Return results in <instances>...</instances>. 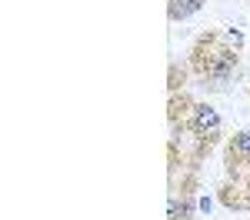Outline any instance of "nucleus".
<instances>
[{
    "mask_svg": "<svg viewBox=\"0 0 250 220\" xmlns=\"http://www.w3.org/2000/svg\"><path fill=\"white\" fill-rule=\"evenodd\" d=\"M207 0H167V17L177 23V20H187V17H193L200 7H204Z\"/></svg>",
    "mask_w": 250,
    "mask_h": 220,
    "instance_id": "3",
    "label": "nucleus"
},
{
    "mask_svg": "<svg viewBox=\"0 0 250 220\" xmlns=\"http://www.w3.org/2000/svg\"><path fill=\"white\" fill-rule=\"evenodd\" d=\"M190 217H193V197L190 194H184L180 200L170 197V220H190Z\"/></svg>",
    "mask_w": 250,
    "mask_h": 220,
    "instance_id": "5",
    "label": "nucleus"
},
{
    "mask_svg": "<svg viewBox=\"0 0 250 220\" xmlns=\"http://www.w3.org/2000/svg\"><path fill=\"white\" fill-rule=\"evenodd\" d=\"M190 127H193V134L197 137H207L213 140L217 134H220V114L213 110L210 103H193V110H190Z\"/></svg>",
    "mask_w": 250,
    "mask_h": 220,
    "instance_id": "2",
    "label": "nucleus"
},
{
    "mask_svg": "<svg viewBox=\"0 0 250 220\" xmlns=\"http://www.w3.org/2000/svg\"><path fill=\"white\" fill-rule=\"evenodd\" d=\"M247 3H250V0H247Z\"/></svg>",
    "mask_w": 250,
    "mask_h": 220,
    "instance_id": "7",
    "label": "nucleus"
},
{
    "mask_svg": "<svg viewBox=\"0 0 250 220\" xmlns=\"http://www.w3.org/2000/svg\"><path fill=\"white\" fill-rule=\"evenodd\" d=\"M230 163L237 160V163H244V167H250V130H240V134H233L230 140Z\"/></svg>",
    "mask_w": 250,
    "mask_h": 220,
    "instance_id": "4",
    "label": "nucleus"
},
{
    "mask_svg": "<svg viewBox=\"0 0 250 220\" xmlns=\"http://www.w3.org/2000/svg\"><path fill=\"white\" fill-rule=\"evenodd\" d=\"M224 43L233 47V50H240V47H244V34H240V30H224Z\"/></svg>",
    "mask_w": 250,
    "mask_h": 220,
    "instance_id": "6",
    "label": "nucleus"
},
{
    "mask_svg": "<svg viewBox=\"0 0 250 220\" xmlns=\"http://www.w3.org/2000/svg\"><path fill=\"white\" fill-rule=\"evenodd\" d=\"M237 67L240 57L233 47L224 43V37H204L193 50V70L207 90H227L230 80L237 77Z\"/></svg>",
    "mask_w": 250,
    "mask_h": 220,
    "instance_id": "1",
    "label": "nucleus"
}]
</instances>
